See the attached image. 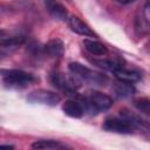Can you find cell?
Masks as SVG:
<instances>
[{
  "instance_id": "6da1fadb",
  "label": "cell",
  "mask_w": 150,
  "mask_h": 150,
  "mask_svg": "<svg viewBox=\"0 0 150 150\" xmlns=\"http://www.w3.org/2000/svg\"><path fill=\"white\" fill-rule=\"evenodd\" d=\"M80 103L83 108L84 114L97 115L101 111H105L112 107V98L97 90H89L83 96H81Z\"/></svg>"
},
{
  "instance_id": "7a4b0ae2",
  "label": "cell",
  "mask_w": 150,
  "mask_h": 150,
  "mask_svg": "<svg viewBox=\"0 0 150 150\" xmlns=\"http://www.w3.org/2000/svg\"><path fill=\"white\" fill-rule=\"evenodd\" d=\"M69 71L73 74L81 83H86L93 87H103L108 83V77L96 70H93L80 62H70Z\"/></svg>"
},
{
  "instance_id": "3957f363",
  "label": "cell",
  "mask_w": 150,
  "mask_h": 150,
  "mask_svg": "<svg viewBox=\"0 0 150 150\" xmlns=\"http://www.w3.org/2000/svg\"><path fill=\"white\" fill-rule=\"evenodd\" d=\"M0 75L2 77L5 87L11 89H23L38 81V79L33 74L20 69L0 70Z\"/></svg>"
},
{
  "instance_id": "277c9868",
  "label": "cell",
  "mask_w": 150,
  "mask_h": 150,
  "mask_svg": "<svg viewBox=\"0 0 150 150\" xmlns=\"http://www.w3.org/2000/svg\"><path fill=\"white\" fill-rule=\"evenodd\" d=\"M49 80H50V83L55 88L63 91L66 95H73V96H76V94H77L76 90L82 84L73 74L67 75L59 70L52 71L49 75Z\"/></svg>"
},
{
  "instance_id": "5b68a950",
  "label": "cell",
  "mask_w": 150,
  "mask_h": 150,
  "mask_svg": "<svg viewBox=\"0 0 150 150\" xmlns=\"http://www.w3.org/2000/svg\"><path fill=\"white\" fill-rule=\"evenodd\" d=\"M27 101L30 103H36V104H43V105H49L54 107L61 101V96L52 90L47 89H36L30 91L27 95Z\"/></svg>"
},
{
  "instance_id": "8992f818",
  "label": "cell",
  "mask_w": 150,
  "mask_h": 150,
  "mask_svg": "<svg viewBox=\"0 0 150 150\" xmlns=\"http://www.w3.org/2000/svg\"><path fill=\"white\" fill-rule=\"evenodd\" d=\"M103 129L115 134H132L136 127L123 117H108L103 122Z\"/></svg>"
},
{
  "instance_id": "52a82bcc",
  "label": "cell",
  "mask_w": 150,
  "mask_h": 150,
  "mask_svg": "<svg viewBox=\"0 0 150 150\" xmlns=\"http://www.w3.org/2000/svg\"><path fill=\"white\" fill-rule=\"evenodd\" d=\"M149 21H150L149 1H145L144 7L142 8V12H139L137 14L136 20H135V30L139 36L145 35L149 32Z\"/></svg>"
},
{
  "instance_id": "ba28073f",
  "label": "cell",
  "mask_w": 150,
  "mask_h": 150,
  "mask_svg": "<svg viewBox=\"0 0 150 150\" xmlns=\"http://www.w3.org/2000/svg\"><path fill=\"white\" fill-rule=\"evenodd\" d=\"M43 54L47 55L48 57L52 59H60L63 56L64 54V43L62 42V40L55 38L49 40L43 47Z\"/></svg>"
},
{
  "instance_id": "9c48e42d",
  "label": "cell",
  "mask_w": 150,
  "mask_h": 150,
  "mask_svg": "<svg viewBox=\"0 0 150 150\" xmlns=\"http://www.w3.org/2000/svg\"><path fill=\"white\" fill-rule=\"evenodd\" d=\"M68 23H69V27L70 29L79 34V35H82V36H88V38H96V34L91 30V28L86 23L83 22L80 18L75 16V15H71L68 20Z\"/></svg>"
},
{
  "instance_id": "30bf717a",
  "label": "cell",
  "mask_w": 150,
  "mask_h": 150,
  "mask_svg": "<svg viewBox=\"0 0 150 150\" xmlns=\"http://www.w3.org/2000/svg\"><path fill=\"white\" fill-rule=\"evenodd\" d=\"M111 89H112L114 95L118 98H130L136 93V89L132 86V83L123 82V81H120V80H116L112 83Z\"/></svg>"
},
{
  "instance_id": "8fae6325",
  "label": "cell",
  "mask_w": 150,
  "mask_h": 150,
  "mask_svg": "<svg viewBox=\"0 0 150 150\" xmlns=\"http://www.w3.org/2000/svg\"><path fill=\"white\" fill-rule=\"evenodd\" d=\"M62 110L67 116L73 117V118H81L84 115L81 103L75 100H67L62 104Z\"/></svg>"
},
{
  "instance_id": "7c38bea8",
  "label": "cell",
  "mask_w": 150,
  "mask_h": 150,
  "mask_svg": "<svg viewBox=\"0 0 150 150\" xmlns=\"http://www.w3.org/2000/svg\"><path fill=\"white\" fill-rule=\"evenodd\" d=\"M112 73L115 75L116 80H120V81H123V82L135 83V82H138L141 80V75L137 71L127 69L124 67H120V68L115 69Z\"/></svg>"
},
{
  "instance_id": "4fadbf2b",
  "label": "cell",
  "mask_w": 150,
  "mask_h": 150,
  "mask_svg": "<svg viewBox=\"0 0 150 150\" xmlns=\"http://www.w3.org/2000/svg\"><path fill=\"white\" fill-rule=\"evenodd\" d=\"M91 63L97 66L101 69L108 70V71H114L115 69L123 67V60H121L120 57H112V59H94L91 60Z\"/></svg>"
},
{
  "instance_id": "5bb4252c",
  "label": "cell",
  "mask_w": 150,
  "mask_h": 150,
  "mask_svg": "<svg viewBox=\"0 0 150 150\" xmlns=\"http://www.w3.org/2000/svg\"><path fill=\"white\" fill-rule=\"evenodd\" d=\"M83 46L87 52H89L91 55L96 56H103L108 54V48L100 41L93 40V39H86L83 40Z\"/></svg>"
},
{
  "instance_id": "9a60e30c",
  "label": "cell",
  "mask_w": 150,
  "mask_h": 150,
  "mask_svg": "<svg viewBox=\"0 0 150 150\" xmlns=\"http://www.w3.org/2000/svg\"><path fill=\"white\" fill-rule=\"evenodd\" d=\"M46 7H47V11L49 12V14L56 19V20H62L64 21L67 19V11L66 8L56 2L55 0H46Z\"/></svg>"
},
{
  "instance_id": "2e32d148",
  "label": "cell",
  "mask_w": 150,
  "mask_h": 150,
  "mask_svg": "<svg viewBox=\"0 0 150 150\" xmlns=\"http://www.w3.org/2000/svg\"><path fill=\"white\" fill-rule=\"evenodd\" d=\"M120 116L123 117V118H125V120H128L129 122H131L136 127V129L137 128H142V127H145V128L148 127V122L145 120H143L139 115H137L136 112L130 111L127 108H123V109L120 110Z\"/></svg>"
},
{
  "instance_id": "e0dca14e",
  "label": "cell",
  "mask_w": 150,
  "mask_h": 150,
  "mask_svg": "<svg viewBox=\"0 0 150 150\" xmlns=\"http://www.w3.org/2000/svg\"><path fill=\"white\" fill-rule=\"evenodd\" d=\"M32 148L34 149H64L67 148V145L62 144L59 141H54V139H39L32 144Z\"/></svg>"
},
{
  "instance_id": "ac0fdd59",
  "label": "cell",
  "mask_w": 150,
  "mask_h": 150,
  "mask_svg": "<svg viewBox=\"0 0 150 150\" xmlns=\"http://www.w3.org/2000/svg\"><path fill=\"white\" fill-rule=\"evenodd\" d=\"M134 105L141 112H144L145 115H149V111H150V101H149V98H146V97L136 98L134 101Z\"/></svg>"
},
{
  "instance_id": "d6986e66",
  "label": "cell",
  "mask_w": 150,
  "mask_h": 150,
  "mask_svg": "<svg viewBox=\"0 0 150 150\" xmlns=\"http://www.w3.org/2000/svg\"><path fill=\"white\" fill-rule=\"evenodd\" d=\"M5 49H6V48L0 47V60H1V59H4V57H6V56L8 55V53H7Z\"/></svg>"
},
{
  "instance_id": "ffe728a7",
  "label": "cell",
  "mask_w": 150,
  "mask_h": 150,
  "mask_svg": "<svg viewBox=\"0 0 150 150\" xmlns=\"http://www.w3.org/2000/svg\"><path fill=\"white\" fill-rule=\"evenodd\" d=\"M6 36H7V32L4 30V29H0V41H1L4 38H6Z\"/></svg>"
},
{
  "instance_id": "44dd1931",
  "label": "cell",
  "mask_w": 150,
  "mask_h": 150,
  "mask_svg": "<svg viewBox=\"0 0 150 150\" xmlns=\"http://www.w3.org/2000/svg\"><path fill=\"white\" fill-rule=\"evenodd\" d=\"M0 148H6V149H13L14 145H11V144H0Z\"/></svg>"
},
{
  "instance_id": "7402d4cb",
  "label": "cell",
  "mask_w": 150,
  "mask_h": 150,
  "mask_svg": "<svg viewBox=\"0 0 150 150\" xmlns=\"http://www.w3.org/2000/svg\"><path fill=\"white\" fill-rule=\"evenodd\" d=\"M114 1H116V2H120V4H128V2H130V1H134V0H114Z\"/></svg>"
},
{
  "instance_id": "603a6c76",
  "label": "cell",
  "mask_w": 150,
  "mask_h": 150,
  "mask_svg": "<svg viewBox=\"0 0 150 150\" xmlns=\"http://www.w3.org/2000/svg\"><path fill=\"white\" fill-rule=\"evenodd\" d=\"M45 1H46V0H45Z\"/></svg>"
}]
</instances>
